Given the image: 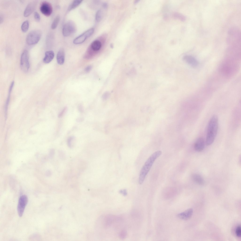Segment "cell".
Returning a JSON list of instances; mask_svg holds the SVG:
<instances>
[{"label":"cell","instance_id":"25","mask_svg":"<svg viewBox=\"0 0 241 241\" xmlns=\"http://www.w3.org/2000/svg\"><path fill=\"white\" fill-rule=\"evenodd\" d=\"M34 15L35 20L37 21H39L40 19V16L38 13L37 12H35Z\"/></svg>","mask_w":241,"mask_h":241},{"label":"cell","instance_id":"2","mask_svg":"<svg viewBox=\"0 0 241 241\" xmlns=\"http://www.w3.org/2000/svg\"><path fill=\"white\" fill-rule=\"evenodd\" d=\"M162 154L161 151H158L153 153L145 162L140 171L139 178V183L142 184L145 177L150 169L156 159Z\"/></svg>","mask_w":241,"mask_h":241},{"label":"cell","instance_id":"8","mask_svg":"<svg viewBox=\"0 0 241 241\" xmlns=\"http://www.w3.org/2000/svg\"><path fill=\"white\" fill-rule=\"evenodd\" d=\"M28 198L27 196L23 195L20 197L17 205V212L19 216L21 217L23 213L25 207L28 203Z\"/></svg>","mask_w":241,"mask_h":241},{"label":"cell","instance_id":"5","mask_svg":"<svg viewBox=\"0 0 241 241\" xmlns=\"http://www.w3.org/2000/svg\"><path fill=\"white\" fill-rule=\"evenodd\" d=\"M20 64L22 70L24 72H27L30 67L29 54L27 50H25L22 52L21 55Z\"/></svg>","mask_w":241,"mask_h":241},{"label":"cell","instance_id":"13","mask_svg":"<svg viewBox=\"0 0 241 241\" xmlns=\"http://www.w3.org/2000/svg\"><path fill=\"white\" fill-rule=\"evenodd\" d=\"M205 145L204 139L202 137H200L197 139L195 144V149L198 152L201 151L204 148Z\"/></svg>","mask_w":241,"mask_h":241},{"label":"cell","instance_id":"11","mask_svg":"<svg viewBox=\"0 0 241 241\" xmlns=\"http://www.w3.org/2000/svg\"><path fill=\"white\" fill-rule=\"evenodd\" d=\"M193 209L191 208H189L177 214V217L178 218L181 220H187L191 217L193 213Z\"/></svg>","mask_w":241,"mask_h":241},{"label":"cell","instance_id":"23","mask_svg":"<svg viewBox=\"0 0 241 241\" xmlns=\"http://www.w3.org/2000/svg\"><path fill=\"white\" fill-rule=\"evenodd\" d=\"M236 233L237 236L238 237H241V226L239 225L237 227L236 229Z\"/></svg>","mask_w":241,"mask_h":241},{"label":"cell","instance_id":"6","mask_svg":"<svg viewBox=\"0 0 241 241\" xmlns=\"http://www.w3.org/2000/svg\"><path fill=\"white\" fill-rule=\"evenodd\" d=\"M76 30L75 24L72 21H69L64 25L62 29V34L65 37H67L73 33Z\"/></svg>","mask_w":241,"mask_h":241},{"label":"cell","instance_id":"7","mask_svg":"<svg viewBox=\"0 0 241 241\" xmlns=\"http://www.w3.org/2000/svg\"><path fill=\"white\" fill-rule=\"evenodd\" d=\"M94 29L91 28L87 30L81 35L78 36L73 41V43L75 44H79L84 42L93 33Z\"/></svg>","mask_w":241,"mask_h":241},{"label":"cell","instance_id":"14","mask_svg":"<svg viewBox=\"0 0 241 241\" xmlns=\"http://www.w3.org/2000/svg\"><path fill=\"white\" fill-rule=\"evenodd\" d=\"M57 61L58 63L62 65L64 63L65 59V53L64 49L61 48L58 51L57 55Z\"/></svg>","mask_w":241,"mask_h":241},{"label":"cell","instance_id":"29","mask_svg":"<svg viewBox=\"0 0 241 241\" xmlns=\"http://www.w3.org/2000/svg\"><path fill=\"white\" fill-rule=\"evenodd\" d=\"M120 192L121 193L123 194L124 195H126L127 194L126 191L125 189L120 190Z\"/></svg>","mask_w":241,"mask_h":241},{"label":"cell","instance_id":"10","mask_svg":"<svg viewBox=\"0 0 241 241\" xmlns=\"http://www.w3.org/2000/svg\"><path fill=\"white\" fill-rule=\"evenodd\" d=\"M183 59L186 63L192 67L195 68L198 65L197 60L193 57L189 55L184 56Z\"/></svg>","mask_w":241,"mask_h":241},{"label":"cell","instance_id":"30","mask_svg":"<svg viewBox=\"0 0 241 241\" xmlns=\"http://www.w3.org/2000/svg\"><path fill=\"white\" fill-rule=\"evenodd\" d=\"M79 109L80 112H82L83 111V108L81 105H80L79 107Z\"/></svg>","mask_w":241,"mask_h":241},{"label":"cell","instance_id":"22","mask_svg":"<svg viewBox=\"0 0 241 241\" xmlns=\"http://www.w3.org/2000/svg\"><path fill=\"white\" fill-rule=\"evenodd\" d=\"M102 12L100 10H98L96 12L95 16L97 22L100 21L102 18Z\"/></svg>","mask_w":241,"mask_h":241},{"label":"cell","instance_id":"32","mask_svg":"<svg viewBox=\"0 0 241 241\" xmlns=\"http://www.w3.org/2000/svg\"><path fill=\"white\" fill-rule=\"evenodd\" d=\"M138 1H137V0L136 1H135V3H137V2H138Z\"/></svg>","mask_w":241,"mask_h":241},{"label":"cell","instance_id":"3","mask_svg":"<svg viewBox=\"0 0 241 241\" xmlns=\"http://www.w3.org/2000/svg\"><path fill=\"white\" fill-rule=\"evenodd\" d=\"M235 64L232 61L227 60L224 61L221 65L220 71L223 75L229 76L235 72L237 69Z\"/></svg>","mask_w":241,"mask_h":241},{"label":"cell","instance_id":"16","mask_svg":"<svg viewBox=\"0 0 241 241\" xmlns=\"http://www.w3.org/2000/svg\"><path fill=\"white\" fill-rule=\"evenodd\" d=\"M54 56V53L52 51H46L45 53L44 57L43 59L44 62L46 64L49 63L52 60Z\"/></svg>","mask_w":241,"mask_h":241},{"label":"cell","instance_id":"19","mask_svg":"<svg viewBox=\"0 0 241 241\" xmlns=\"http://www.w3.org/2000/svg\"><path fill=\"white\" fill-rule=\"evenodd\" d=\"M29 27V22L28 20H26L22 24L21 27V30L23 32H25L27 31Z\"/></svg>","mask_w":241,"mask_h":241},{"label":"cell","instance_id":"18","mask_svg":"<svg viewBox=\"0 0 241 241\" xmlns=\"http://www.w3.org/2000/svg\"><path fill=\"white\" fill-rule=\"evenodd\" d=\"M82 0H76L73 1L69 6L68 10L70 11L75 8L78 6L82 2Z\"/></svg>","mask_w":241,"mask_h":241},{"label":"cell","instance_id":"26","mask_svg":"<svg viewBox=\"0 0 241 241\" xmlns=\"http://www.w3.org/2000/svg\"><path fill=\"white\" fill-rule=\"evenodd\" d=\"M74 138V137H69L67 140L68 145L70 147H71V146L72 141Z\"/></svg>","mask_w":241,"mask_h":241},{"label":"cell","instance_id":"28","mask_svg":"<svg viewBox=\"0 0 241 241\" xmlns=\"http://www.w3.org/2000/svg\"><path fill=\"white\" fill-rule=\"evenodd\" d=\"M92 67L91 65H89L85 69V71L86 72H89L91 70Z\"/></svg>","mask_w":241,"mask_h":241},{"label":"cell","instance_id":"24","mask_svg":"<svg viewBox=\"0 0 241 241\" xmlns=\"http://www.w3.org/2000/svg\"><path fill=\"white\" fill-rule=\"evenodd\" d=\"M126 232L125 230H123L121 231L120 234V237L122 239L125 238L126 237Z\"/></svg>","mask_w":241,"mask_h":241},{"label":"cell","instance_id":"31","mask_svg":"<svg viewBox=\"0 0 241 241\" xmlns=\"http://www.w3.org/2000/svg\"><path fill=\"white\" fill-rule=\"evenodd\" d=\"M103 6L104 8H106L107 7V3H104L103 4Z\"/></svg>","mask_w":241,"mask_h":241},{"label":"cell","instance_id":"9","mask_svg":"<svg viewBox=\"0 0 241 241\" xmlns=\"http://www.w3.org/2000/svg\"><path fill=\"white\" fill-rule=\"evenodd\" d=\"M40 9L41 12L47 16H50L52 11V8L51 4L46 1H44L41 2Z\"/></svg>","mask_w":241,"mask_h":241},{"label":"cell","instance_id":"1","mask_svg":"<svg viewBox=\"0 0 241 241\" xmlns=\"http://www.w3.org/2000/svg\"><path fill=\"white\" fill-rule=\"evenodd\" d=\"M218 128V119L216 115L213 116L209 122L206 136V144L209 145L214 142L216 137Z\"/></svg>","mask_w":241,"mask_h":241},{"label":"cell","instance_id":"27","mask_svg":"<svg viewBox=\"0 0 241 241\" xmlns=\"http://www.w3.org/2000/svg\"><path fill=\"white\" fill-rule=\"evenodd\" d=\"M67 109L66 107H64L61 112L58 115L59 117H62L64 113Z\"/></svg>","mask_w":241,"mask_h":241},{"label":"cell","instance_id":"20","mask_svg":"<svg viewBox=\"0 0 241 241\" xmlns=\"http://www.w3.org/2000/svg\"><path fill=\"white\" fill-rule=\"evenodd\" d=\"M60 20V16H57L54 19L52 24L51 26L52 29H54L56 28Z\"/></svg>","mask_w":241,"mask_h":241},{"label":"cell","instance_id":"21","mask_svg":"<svg viewBox=\"0 0 241 241\" xmlns=\"http://www.w3.org/2000/svg\"><path fill=\"white\" fill-rule=\"evenodd\" d=\"M14 81H13L12 82L9 88L8 96L6 101V105H7V106L8 105L9 101L10 94L14 86Z\"/></svg>","mask_w":241,"mask_h":241},{"label":"cell","instance_id":"12","mask_svg":"<svg viewBox=\"0 0 241 241\" xmlns=\"http://www.w3.org/2000/svg\"><path fill=\"white\" fill-rule=\"evenodd\" d=\"M36 4V1H34L29 3L26 7L24 12V15L27 17L35 9Z\"/></svg>","mask_w":241,"mask_h":241},{"label":"cell","instance_id":"4","mask_svg":"<svg viewBox=\"0 0 241 241\" xmlns=\"http://www.w3.org/2000/svg\"><path fill=\"white\" fill-rule=\"evenodd\" d=\"M41 35V32L39 30L35 29L31 31L27 36V43L29 45H34L37 43L40 40Z\"/></svg>","mask_w":241,"mask_h":241},{"label":"cell","instance_id":"15","mask_svg":"<svg viewBox=\"0 0 241 241\" xmlns=\"http://www.w3.org/2000/svg\"><path fill=\"white\" fill-rule=\"evenodd\" d=\"M101 47V44L98 40H95L92 42L88 50L93 51H97L100 49Z\"/></svg>","mask_w":241,"mask_h":241},{"label":"cell","instance_id":"17","mask_svg":"<svg viewBox=\"0 0 241 241\" xmlns=\"http://www.w3.org/2000/svg\"><path fill=\"white\" fill-rule=\"evenodd\" d=\"M192 178L194 182L199 185H203L204 183L203 179L198 174H193L192 176Z\"/></svg>","mask_w":241,"mask_h":241}]
</instances>
